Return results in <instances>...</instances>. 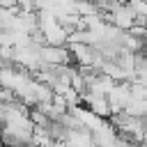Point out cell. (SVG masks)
I'll return each instance as SVG.
<instances>
[{"label":"cell","mask_w":147,"mask_h":147,"mask_svg":"<svg viewBox=\"0 0 147 147\" xmlns=\"http://www.w3.org/2000/svg\"><path fill=\"white\" fill-rule=\"evenodd\" d=\"M39 53V62L46 64V67H62V64H71V57H69V51L67 46H39L37 48Z\"/></svg>","instance_id":"obj_1"}]
</instances>
